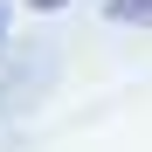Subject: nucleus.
Returning a JSON list of instances; mask_svg holds the SVG:
<instances>
[{
    "mask_svg": "<svg viewBox=\"0 0 152 152\" xmlns=\"http://www.w3.org/2000/svg\"><path fill=\"white\" fill-rule=\"evenodd\" d=\"M104 14H111V21H132V28H145V21H152V0H111Z\"/></svg>",
    "mask_w": 152,
    "mask_h": 152,
    "instance_id": "f257e3e1",
    "label": "nucleus"
},
{
    "mask_svg": "<svg viewBox=\"0 0 152 152\" xmlns=\"http://www.w3.org/2000/svg\"><path fill=\"white\" fill-rule=\"evenodd\" d=\"M28 7H35V14H56V7H69V0H28Z\"/></svg>",
    "mask_w": 152,
    "mask_h": 152,
    "instance_id": "f03ea898",
    "label": "nucleus"
},
{
    "mask_svg": "<svg viewBox=\"0 0 152 152\" xmlns=\"http://www.w3.org/2000/svg\"><path fill=\"white\" fill-rule=\"evenodd\" d=\"M0 35H7V0H0Z\"/></svg>",
    "mask_w": 152,
    "mask_h": 152,
    "instance_id": "7ed1b4c3",
    "label": "nucleus"
}]
</instances>
